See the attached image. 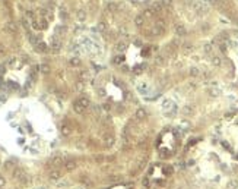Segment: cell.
Here are the masks:
<instances>
[{"instance_id":"obj_2","label":"cell","mask_w":238,"mask_h":189,"mask_svg":"<svg viewBox=\"0 0 238 189\" xmlns=\"http://www.w3.org/2000/svg\"><path fill=\"white\" fill-rule=\"evenodd\" d=\"M61 177V171L58 170V169H53L51 171H50V179L51 180H58Z\"/></svg>"},{"instance_id":"obj_3","label":"cell","mask_w":238,"mask_h":189,"mask_svg":"<svg viewBox=\"0 0 238 189\" xmlns=\"http://www.w3.org/2000/svg\"><path fill=\"white\" fill-rule=\"evenodd\" d=\"M5 30L7 31V32H10V34H15V32L18 31V26H16V24H15V22H7Z\"/></svg>"},{"instance_id":"obj_36","label":"cell","mask_w":238,"mask_h":189,"mask_svg":"<svg viewBox=\"0 0 238 189\" xmlns=\"http://www.w3.org/2000/svg\"><path fill=\"white\" fill-rule=\"evenodd\" d=\"M3 185H5V179H3V177H0V188H2Z\"/></svg>"},{"instance_id":"obj_35","label":"cell","mask_w":238,"mask_h":189,"mask_svg":"<svg viewBox=\"0 0 238 189\" xmlns=\"http://www.w3.org/2000/svg\"><path fill=\"white\" fill-rule=\"evenodd\" d=\"M142 69H143V66H137V68H134V72L139 73V72H142Z\"/></svg>"},{"instance_id":"obj_24","label":"cell","mask_w":238,"mask_h":189,"mask_svg":"<svg viewBox=\"0 0 238 189\" xmlns=\"http://www.w3.org/2000/svg\"><path fill=\"white\" fill-rule=\"evenodd\" d=\"M69 63H70V66H79V65H81L79 59H76V57H75V59H70Z\"/></svg>"},{"instance_id":"obj_26","label":"cell","mask_w":238,"mask_h":189,"mask_svg":"<svg viewBox=\"0 0 238 189\" xmlns=\"http://www.w3.org/2000/svg\"><path fill=\"white\" fill-rule=\"evenodd\" d=\"M113 62H114L116 65H120V63H121V62H123V56H116V57H114V60H113Z\"/></svg>"},{"instance_id":"obj_6","label":"cell","mask_w":238,"mask_h":189,"mask_svg":"<svg viewBox=\"0 0 238 189\" xmlns=\"http://www.w3.org/2000/svg\"><path fill=\"white\" fill-rule=\"evenodd\" d=\"M76 103H79L83 109H86V107L89 106V98H86V97H81V98H77Z\"/></svg>"},{"instance_id":"obj_8","label":"cell","mask_w":238,"mask_h":189,"mask_svg":"<svg viewBox=\"0 0 238 189\" xmlns=\"http://www.w3.org/2000/svg\"><path fill=\"white\" fill-rule=\"evenodd\" d=\"M63 164V158L61 157H54V158L51 160V166L53 167H58V166Z\"/></svg>"},{"instance_id":"obj_15","label":"cell","mask_w":238,"mask_h":189,"mask_svg":"<svg viewBox=\"0 0 238 189\" xmlns=\"http://www.w3.org/2000/svg\"><path fill=\"white\" fill-rule=\"evenodd\" d=\"M73 107H75V112H76V113H79V114L85 112V109H83V107H82L81 104H79V103H76V101H75V104H73Z\"/></svg>"},{"instance_id":"obj_19","label":"cell","mask_w":238,"mask_h":189,"mask_svg":"<svg viewBox=\"0 0 238 189\" xmlns=\"http://www.w3.org/2000/svg\"><path fill=\"white\" fill-rule=\"evenodd\" d=\"M238 186V180H231L228 183V189H237Z\"/></svg>"},{"instance_id":"obj_16","label":"cell","mask_w":238,"mask_h":189,"mask_svg":"<svg viewBox=\"0 0 238 189\" xmlns=\"http://www.w3.org/2000/svg\"><path fill=\"white\" fill-rule=\"evenodd\" d=\"M35 46H37V48H38V51H42V53H44V51H47V46L44 44V43L40 41V43H37Z\"/></svg>"},{"instance_id":"obj_7","label":"cell","mask_w":238,"mask_h":189,"mask_svg":"<svg viewBox=\"0 0 238 189\" xmlns=\"http://www.w3.org/2000/svg\"><path fill=\"white\" fill-rule=\"evenodd\" d=\"M64 167H66V170L72 171V170H75V167H76V163H75V161H73V160H69V161H66V163H64Z\"/></svg>"},{"instance_id":"obj_38","label":"cell","mask_w":238,"mask_h":189,"mask_svg":"<svg viewBox=\"0 0 238 189\" xmlns=\"http://www.w3.org/2000/svg\"><path fill=\"white\" fill-rule=\"evenodd\" d=\"M3 72H5V65H2V66H0V75H2Z\"/></svg>"},{"instance_id":"obj_27","label":"cell","mask_w":238,"mask_h":189,"mask_svg":"<svg viewBox=\"0 0 238 189\" xmlns=\"http://www.w3.org/2000/svg\"><path fill=\"white\" fill-rule=\"evenodd\" d=\"M183 113H184V114H192V113H193V110H192V107H190V106H187V107H184V110H183Z\"/></svg>"},{"instance_id":"obj_34","label":"cell","mask_w":238,"mask_h":189,"mask_svg":"<svg viewBox=\"0 0 238 189\" xmlns=\"http://www.w3.org/2000/svg\"><path fill=\"white\" fill-rule=\"evenodd\" d=\"M64 31H66V28L60 25V26H57V30H56V32H57V34H61V32H64Z\"/></svg>"},{"instance_id":"obj_29","label":"cell","mask_w":238,"mask_h":189,"mask_svg":"<svg viewBox=\"0 0 238 189\" xmlns=\"http://www.w3.org/2000/svg\"><path fill=\"white\" fill-rule=\"evenodd\" d=\"M98 30H99V31H105V30H107V25H105V22H99V24H98Z\"/></svg>"},{"instance_id":"obj_31","label":"cell","mask_w":238,"mask_h":189,"mask_svg":"<svg viewBox=\"0 0 238 189\" xmlns=\"http://www.w3.org/2000/svg\"><path fill=\"white\" fill-rule=\"evenodd\" d=\"M40 28H42V30L47 28V19H41L40 21Z\"/></svg>"},{"instance_id":"obj_37","label":"cell","mask_w":238,"mask_h":189,"mask_svg":"<svg viewBox=\"0 0 238 189\" xmlns=\"http://www.w3.org/2000/svg\"><path fill=\"white\" fill-rule=\"evenodd\" d=\"M142 54H143V56H146V54H149V50H148V48H145V50L142 51Z\"/></svg>"},{"instance_id":"obj_10","label":"cell","mask_w":238,"mask_h":189,"mask_svg":"<svg viewBox=\"0 0 238 189\" xmlns=\"http://www.w3.org/2000/svg\"><path fill=\"white\" fill-rule=\"evenodd\" d=\"M143 22H145V19H143V16H142V15H137V16L134 18V25H136V26H142V25H143Z\"/></svg>"},{"instance_id":"obj_18","label":"cell","mask_w":238,"mask_h":189,"mask_svg":"<svg viewBox=\"0 0 238 189\" xmlns=\"http://www.w3.org/2000/svg\"><path fill=\"white\" fill-rule=\"evenodd\" d=\"M105 144H107V145H113V144H114V136L107 135L105 136Z\"/></svg>"},{"instance_id":"obj_21","label":"cell","mask_w":238,"mask_h":189,"mask_svg":"<svg viewBox=\"0 0 238 189\" xmlns=\"http://www.w3.org/2000/svg\"><path fill=\"white\" fill-rule=\"evenodd\" d=\"M204 51H206L208 54H212V51H213V46H212V44H206V46H204Z\"/></svg>"},{"instance_id":"obj_9","label":"cell","mask_w":238,"mask_h":189,"mask_svg":"<svg viewBox=\"0 0 238 189\" xmlns=\"http://www.w3.org/2000/svg\"><path fill=\"white\" fill-rule=\"evenodd\" d=\"M61 133H63V135H70V133H72V128H70L69 125L67 123H64L63 126H61Z\"/></svg>"},{"instance_id":"obj_28","label":"cell","mask_w":238,"mask_h":189,"mask_svg":"<svg viewBox=\"0 0 238 189\" xmlns=\"http://www.w3.org/2000/svg\"><path fill=\"white\" fill-rule=\"evenodd\" d=\"M79 78H81L82 81H85V79H88V78H89V75H88V72H81Z\"/></svg>"},{"instance_id":"obj_14","label":"cell","mask_w":238,"mask_h":189,"mask_svg":"<svg viewBox=\"0 0 238 189\" xmlns=\"http://www.w3.org/2000/svg\"><path fill=\"white\" fill-rule=\"evenodd\" d=\"M117 9H118V5H117L116 2H110L108 3V10L110 12H116Z\"/></svg>"},{"instance_id":"obj_23","label":"cell","mask_w":238,"mask_h":189,"mask_svg":"<svg viewBox=\"0 0 238 189\" xmlns=\"http://www.w3.org/2000/svg\"><path fill=\"white\" fill-rule=\"evenodd\" d=\"M199 73H200V72H199L197 68H192V69H190V75H192V76H199Z\"/></svg>"},{"instance_id":"obj_1","label":"cell","mask_w":238,"mask_h":189,"mask_svg":"<svg viewBox=\"0 0 238 189\" xmlns=\"http://www.w3.org/2000/svg\"><path fill=\"white\" fill-rule=\"evenodd\" d=\"M60 47H61V43H60V40H58L57 37H54L51 41V50L53 51H58L60 50Z\"/></svg>"},{"instance_id":"obj_4","label":"cell","mask_w":238,"mask_h":189,"mask_svg":"<svg viewBox=\"0 0 238 189\" xmlns=\"http://www.w3.org/2000/svg\"><path fill=\"white\" fill-rule=\"evenodd\" d=\"M134 117L137 119V120H143L146 117V110L145 109H137L136 110V114H134Z\"/></svg>"},{"instance_id":"obj_17","label":"cell","mask_w":238,"mask_h":189,"mask_svg":"<svg viewBox=\"0 0 238 189\" xmlns=\"http://www.w3.org/2000/svg\"><path fill=\"white\" fill-rule=\"evenodd\" d=\"M116 50L117 51H123V50H126V43L124 41H120L118 44L116 46Z\"/></svg>"},{"instance_id":"obj_12","label":"cell","mask_w":238,"mask_h":189,"mask_svg":"<svg viewBox=\"0 0 238 189\" xmlns=\"http://www.w3.org/2000/svg\"><path fill=\"white\" fill-rule=\"evenodd\" d=\"M152 9H153L155 12H161V10H162V3H161V2H155V3L152 5Z\"/></svg>"},{"instance_id":"obj_11","label":"cell","mask_w":238,"mask_h":189,"mask_svg":"<svg viewBox=\"0 0 238 189\" xmlns=\"http://www.w3.org/2000/svg\"><path fill=\"white\" fill-rule=\"evenodd\" d=\"M40 72H41V73H44V75L50 73V66L47 65V63H42V65L40 66Z\"/></svg>"},{"instance_id":"obj_32","label":"cell","mask_w":238,"mask_h":189,"mask_svg":"<svg viewBox=\"0 0 238 189\" xmlns=\"http://www.w3.org/2000/svg\"><path fill=\"white\" fill-rule=\"evenodd\" d=\"M161 3H162V6H171L172 0H161Z\"/></svg>"},{"instance_id":"obj_13","label":"cell","mask_w":238,"mask_h":189,"mask_svg":"<svg viewBox=\"0 0 238 189\" xmlns=\"http://www.w3.org/2000/svg\"><path fill=\"white\" fill-rule=\"evenodd\" d=\"M76 18L79 19V21H85V19H86V13H85V10H77Z\"/></svg>"},{"instance_id":"obj_20","label":"cell","mask_w":238,"mask_h":189,"mask_svg":"<svg viewBox=\"0 0 238 189\" xmlns=\"http://www.w3.org/2000/svg\"><path fill=\"white\" fill-rule=\"evenodd\" d=\"M156 26H158V28H159L161 31L165 30V21H164V19H159V21L156 22Z\"/></svg>"},{"instance_id":"obj_22","label":"cell","mask_w":238,"mask_h":189,"mask_svg":"<svg viewBox=\"0 0 238 189\" xmlns=\"http://www.w3.org/2000/svg\"><path fill=\"white\" fill-rule=\"evenodd\" d=\"M153 13H155V10H153V9H146L145 12H143V15L151 18V16H153Z\"/></svg>"},{"instance_id":"obj_25","label":"cell","mask_w":238,"mask_h":189,"mask_svg":"<svg viewBox=\"0 0 238 189\" xmlns=\"http://www.w3.org/2000/svg\"><path fill=\"white\" fill-rule=\"evenodd\" d=\"M212 63H213L215 66H219V65H221V59H219V57H216V56H213V57H212Z\"/></svg>"},{"instance_id":"obj_33","label":"cell","mask_w":238,"mask_h":189,"mask_svg":"<svg viewBox=\"0 0 238 189\" xmlns=\"http://www.w3.org/2000/svg\"><path fill=\"white\" fill-rule=\"evenodd\" d=\"M26 15V18L28 19H31V21H34V12H31V10H28V12L25 13Z\"/></svg>"},{"instance_id":"obj_5","label":"cell","mask_w":238,"mask_h":189,"mask_svg":"<svg viewBox=\"0 0 238 189\" xmlns=\"http://www.w3.org/2000/svg\"><path fill=\"white\" fill-rule=\"evenodd\" d=\"M175 32H177V35L178 37H183V35H186V26L184 25H175Z\"/></svg>"},{"instance_id":"obj_30","label":"cell","mask_w":238,"mask_h":189,"mask_svg":"<svg viewBox=\"0 0 238 189\" xmlns=\"http://www.w3.org/2000/svg\"><path fill=\"white\" fill-rule=\"evenodd\" d=\"M209 92H210V95H213V97H218V95H219V91H218V89H215V88L209 89Z\"/></svg>"}]
</instances>
